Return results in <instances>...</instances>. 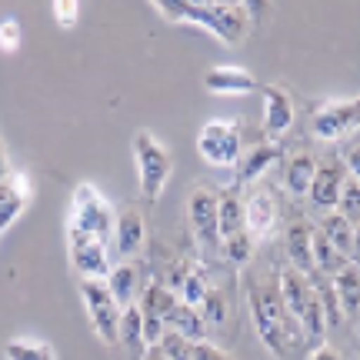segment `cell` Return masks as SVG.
Returning <instances> with one entry per match:
<instances>
[{"label": "cell", "mask_w": 360, "mask_h": 360, "mask_svg": "<svg viewBox=\"0 0 360 360\" xmlns=\"http://www.w3.org/2000/svg\"><path fill=\"white\" fill-rule=\"evenodd\" d=\"M350 260L360 267V220L354 224V250H350Z\"/></svg>", "instance_id": "39"}, {"label": "cell", "mask_w": 360, "mask_h": 360, "mask_svg": "<svg viewBox=\"0 0 360 360\" xmlns=\"http://www.w3.org/2000/svg\"><path fill=\"white\" fill-rule=\"evenodd\" d=\"M120 344L127 350L130 360H143L147 357V340H143V321H141V307L130 304L124 310V321H120Z\"/></svg>", "instance_id": "25"}, {"label": "cell", "mask_w": 360, "mask_h": 360, "mask_svg": "<svg viewBox=\"0 0 360 360\" xmlns=\"http://www.w3.org/2000/svg\"><path fill=\"white\" fill-rule=\"evenodd\" d=\"M337 214L350 224L360 220V180H350L344 184V193H340V204H337Z\"/></svg>", "instance_id": "32"}, {"label": "cell", "mask_w": 360, "mask_h": 360, "mask_svg": "<svg viewBox=\"0 0 360 360\" xmlns=\"http://www.w3.org/2000/svg\"><path fill=\"white\" fill-rule=\"evenodd\" d=\"M191 360H233V357H231V354H224L217 344L200 340V344H193V347H191Z\"/></svg>", "instance_id": "37"}, {"label": "cell", "mask_w": 360, "mask_h": 360, "mask_svg": "<svg viewBox=\"0 0 360 360\" xmlns=\"http://www.w3.org/2000/svg\"><path fill=\"white\" fill-rule=\"evenodd\" d=\"M103 283H107V290L114 294V300L124 310H127L130 304H137V297H141V290H137V267H134L130 260L110 267V274H107V281Z\"/></svg>", "instance_id": "22"}, {"label": "cell", "mask_w": 360, "mask_h": 360, "mask_svg": "<svg viewBox=\"0 0 360 360\" xmlns=\"http://www.w3.org/2000/svg\"><path fill=\"white\" fill-rule=\"evenodd\" d=\"M310 233H314V227L304 224V220H297L294 227L287 231V260H290V267H294L297 274H304V277H314V274H317V267H314Z\"/></svg>", "instance_id": "18"}, {"label": "cell", "mask_w": 360, "mask_h": 360, "mask_svg": "<svg viewBox=\"0 0 360 360\" xmlns=\"http://www.w3.org/2000/svg\"><path fill=\"white\" fill-rule=\"evenodd\" d=\"M67 244H70V264H74L80 281H107L114 264H110V254H107L103 240L67 227Z\"/></svg>", "instance_id": "9"}, {"label": "cell", "mask_w": 360, "mask_h": 360, "mask_svg": "<svg viewBox=\"0 0 360 360\" xmlns=\"http://www.w3.org/2000/svg\"><path fill=\"white\" fill-rule=\"evenodd\" d=\"M247 304H250V317L257 327L260 344L274 354V357H294L297 350L307 344V337L300 334V327L290 321V314L283 307L281 283L277 281H250L247 283Z\"/></svg>", "instance_id": "2"}, {"label": "cell", "mask_w": 360, "mask_h": 360, "mask_svg": "<svg viewBox=\"0 0 360 360\" xmlns=\"http://www.w3.org/2000/svg\"><path fill=\"white\" fill-rule=\"evenodd\" d=\"M220 250H224V257L231 260L233 267H244L247 260L254 257V237H250L247 231H240V233H233L231 240H224Z\"/></svg>", "instance_id": "30"}, {"label": "cell", "mask_w": 360, "mask_h": 360, "mask_svg": "<svg viewBox=\"0 0 360 360\" xmlns=\"http://www.w3.org/2000/svg\"><path fill=\"white\" fill-rule=\"evenodd\" d=\"M330 281H334V294L340 300V314L344 317H357L360 314V267L357 264H347Z\"/></svg>", "instance_id": "23"}, {"label": "cell", "mask_w": 360, "mask_h": 360, "mask_svg": "<svg viewBox=\"0 0 360 360\" xmlns=\"http://www.w3.org/2000/svg\"><path fill=\"white\" fill-rule=\"evenodd\" d=\"M307 360H340V354H337L334 347H317L314 354H310Z\"/></svg>", "instance_id": "38"}, {"label": "cell", "mask_w": 360, "mask_h": 360, "mask_svg": "<svg viewBox=\"0 0 360 360\" xmlns=\"http://www.w3.org/2000/svg\"><path fill=\"white\" fill-rule=\"evenodd\" d=\"M277 220H281V210H277V197L270 191H250V197L244 200V224H247V233L254 240H264L270 233L277 231Z\"/></svg>", "instance_id": "14"}, {"label": "cell", "mask_w": 360, "mask_h": 360, "mask_svg": "<svg viewBox=\"0 0 360 360\" xmlns=\"http://www.w3.org/2000/svg\"><path fill=\"white\" fill-rule=\"evenodd\" d=\"M314 174H317V160L307 150H297V154L287 157L283 164V187L294 193V197H307L310 184H314Z\"/></svg>", "instance_id": "20"}, {"label": "cell", "mask_w": 360, "mask_h": 360, "mask_svg": "<svg viewBox=\"0 0 360 360\" xmlns=\"http://www.w3.org/2000/svg\"><path fill=\"white\" fill-rule=\"evenodd\" d=\"M250 7L254 4H231V0H157L154 11L174 24L207 27L227 47H240L250 30Z\"/></svg>", "instance_id": "1"}, {"label": "cell", "mask_w": 360, "mask_h": 360, "mask_svg": "<svg viewBox=\"0 0 360 360\" xmlns=\"http://www.w3.org/2000/svg\"><path fill=\"white\" fill-rule=\"evenodd\" d=\"M143 240H147L143 214L141 210H134V207L120 210V214H117V224H114V250L124 260H134L143 250Z\"/></svg>", "instance_id": "16"}, {"label": "cell", "mask_w": 360, "mask_h": 360, "mask_svg": "<svg viewBox=\"0 0 360 360\" xmlns=\"http://www.w3.org/2000/svg\"><path fill=\"white\" fill-rule=\"evenodd\" d=\"M277 160H281V147H277V143H257V147H250V150L240 154V160H237V180H233V187L264 177L267 167H274Z\"/></svg>", "instance_id": "17"}, {"label": "cell", "mask_w": 360, "mask_h": 360, "mask_svg": "<svg viewBox=\"0 0 360 360\" xmlns=\"http://www.w3.org/2000/svg\"><path fill=\"white\" fill-rule=\"evenodd\" d=\"M344 184H347V170L337 160H323L317 164V174H314V184H310V204L323 210V214H334L337 204H340V193H344Z\"/></svg>", "instance_id": "11"}, {"label": "cell", "mask_w": 360, "mask_h": 360, "mask_svg": "<svg viewBox=\"0 0 360 360\" xmlns=\"http://www.w3.org/2000/svg\"><path fill=\"white\" fill-rule=\"evenodd\" d=\"M4 357L7 360H53V347L44 344V340H34V337H13L4 347Z\"/></svg>", "instance_id": "28"}, {"label": "cell", "mask_w": 360, "mask_h": 360, "mask_svg": "<svg viewBox=\"0 0 360 360\" xmlns=\"http://www.w3.org/2000/svg\"><path fill=\"white\" fill-rule=\"evenodd\" d=\"M260 94H264V134L277 141L294 127V101L281 84H264Z\"/></svg>", "instance_id": "12"}, {"label": "cell", "mask_w": 360, "mask_h": 360, "mask_svg": "<svg viewBox=\"0 0 360 360\" xmlns=\"http://www.w3.org/2000/svg\"><path fill=\"white\" fill-rule=\"evenodd\" d=\"M134 160H137V177H141L143 200L157 204V197L164 193L170 174H174V160H170L167 147L157 141L150 130H137L134 134Z\"/></svg>", "instance_id": "4"}, {"label": "cell", "mask_w": 360, "mask_h": 360, "mask_svg": "<svg viewBox=\"0 0 360 360\" xmlns=\"http://www.w3.org/2000/svg\"><path fill=\"white\" fill-rule=\"evenodd\" d=\"M277 283H281L283 307L290 314V321L300 327V334L307 337V340H323L327 317H323V304H321L317 287H314V277H304L294 267H287V270H281Z\"/></svg>", "instance_id": "3"}, {"label": "cell", "mask_w": 360, "mask_h": 360, "mask_svg": "<svg viewBox=\"0 0 360 360\" xmlns=\"http://www.w3.org/2000/svg\"><path fill=\"white\" fill-rule=\"evenodd\" d=\"M317 231L323 233V240L334 247L340 257L350 260V250H354V224L350 220H344L340 214H323V220L317 224Z\"/></svg>", "instance_id": "26"}, {"label": "cell", "mask_w": 360, "mask_h": 360, "mask_svg": "<svg viewBox=\"0 0 360 360\" xmlns=\"http://www.w3.org/2000/svg\"><path fill=\"white\" fill-rule=\"evenodd\" d=\"M80 297H84V307L87 317L94 323V330L107 347L120 344V321H124V307L114 300V294L107 290L103 281H80Z\"/></svg>", "instance_id": "6"}, {"label": "cell", "mask_w": 360, "mask_h": 360, "mask_svg": "<svg viewBox=\"0 0 360 360\" xmlns=\"http://www.w3.org/2000/svg\"><path fill=\"white\" fill-rule=\"evenodd\" d=\"M204 87L210 94H227V97H244V94H257L260 84L250 70L244 67H210L204 74Z\"/></svg>", "instance_id": "15"}, {"label": "cell", "mask_w": 360, "mask_h": 360, "mask_svg": "<svg viewBox=\"0 0 360 360\" xmlns=\"http://www.w3.org/2000/svg\"><path fill=\"white\" fill-rule=\"evenodd\" d=\"M217 217H220V244L231 240L233 233L247 231L244 224V200L237 187H227V191H217Z\"/></svg>", "instance_id": "21"}, {"label": "cell", "mask_w": 360, "mask_h": 360, "mask_svg": "<svg viewBox=\"0 0 360 360\" xmlns=\"http://www.w3.org/2000/svg\"><path fill=\"white\" fill-rule=\"evenodd\" d=\"M177 300H180V297L170 290L167 283L150 281L141 290V297H137V307H141L143 317H157V321H164L170 310H174V304H177Z\"/></svg>", "instance_id": "24"}, {"label": "cell", "mask_w": 360, "mask_h": 360, "mask_svg": "<svg viewBox=\"0 0 360 360\" xmlns=\"http://www.w3.org/2000/svg\"><path fill=\"white\" fill-rule=\"evenodd\" d=\"M20 47V24L13 17H4L0 20V51L4 53H13Z\"/></svg>", "instance_id": "35"}, {"label": "cell", "mask_w": 360, "mask_h": 360, "mask_svg": "<svg viewBox=\"0 0 360 360\" xmlns=\"http://www.w3.org/2000/svg\"><path fill=\"white\" fill-rule=\"evenodd\" d=\"M197 150L214 167H237L240 160V127L231 120H210L197 134Z\"/></svg>", "instance_id": "8"}, {"label": "cell", "mask_w": 360, "mask_h": 360, "mask_svg": "<svg viewBox=\"0 0 360 360\" xmlns=\"http://www.w3.org/2000/svg\"><path fill=\"white\" fill-rule=\"evenodd\" d=\"M164 327L174 330V334H180L184 340H191V344L207 340V323H204V317H200V310L191 307V304H184V300L174 304V310L164 317Z\"/></svg>", "instance_id": "19"}, {"label": "cell", "mask_w": 360, "mask_h": 360, "mask_svg": "<svg viewBox=\"0 0 360 360\" xmlns=\"http://www.w3.org/2000/svg\"><path fill=\"white\" fill-rule=\"evenodd\" d=\"M114 224L117 214L114 207L107 204V197L94 184H77L74 187V200H70V231H80L107 244L114 237Z\"/></svg>", "instance_id": "5"}, {"label": "cell", "mask_w": 360, "mask_h": 360, "mask_svg": "<svg viewBox=\"0 0 360 360\" xmlns=\"http://www.w3.org/2000/svg\"><path fill=\"white\" fill-rule=\"evenodd\" d=\"M200 317H204V323L207 327H220V323L227 321V300H224V294L220 290H207V297H204V304H200Z\"/></svg>", "instance_id": "31"}, {"label": "cell", "mask_w": 360, "mask_h": 360, "mask_svg": "<svg viewBox=\"0 0 360 360\" xmlns=\"http://www.w3.org/2000/svg\"><path fill=\"white\" fill-rule=\"evenodd\" d=\"M354 127H360V97L323 103L314 114V134L321 141H344Z\"/></svg>", "instance_id": "10"}, {"label": "cell", "mask_w": 360, "mask_h": 360, "mask_svg": "<svg viewBox=\"0 0 360 360\" xmlns=\"http://www.w3.org/2000/svg\"><path fill=\"white\" fill-rule=\"evenodd\" d=\"M157 347L164 350V357L167 360H191V340H184V337L180 334H174V330H167V334H164V340H160V344H157Z\"/></svg>", "instance_id": "33"}, {"label": "cell", "mask_w": 360, "mask_h": 360, "mask_svg": "<svg viewBox=\"0 0 360 360\" xmlns=\"http://www.w3.org/2000/svg\"><path fill=\"white\" fill-rule=\"evenodd\" d=\"M77 7L80 4H74V0H57L53 4V17H57V24L64 27V30H70V27L77 24Z\"/></svg>", "instance_id": "36"}, {"label": "cell", "mask_w": 360, "mask_h": 360, "mask_svg": "<svg viewBox=\"0 0 360 360\" xmlns=\"http://www.w3.org/2000/svg\"><path fill=\"white\" fill-rule=\"evenodd\" d=\"M187 220L197 247L204 254L220 250V217H217V191L210 187H193L187 197Z\"/></svg>", "instance_id": "7"}, {"label": "cell", "mask_w": 360, "mask_h": 360, "mask_svg": "<svg viewBox=\"0 0 360 360\" xmlns=\"http://www.w3.org/2000/svg\"><path fill=\"white\" fill-rule=\"evenodd\" d=\"M143 360H167V357H164V350H160V347H150Z\"/></svg>", "instance_id": "41"}, {"label": "cell", "mask_w": 360, "mask_h": 360, "mask_svg": "<svg viewBox=\"0 0 360 360\" xmlns=\"http://www.w3.org/2000/svg\"><path fill=\"white\" fill-rule=\"evenodd\" d=\"M30 197H34V187H30V177L24 170H11L0 180V233L24 214Z\"/></svg>", "instance_id": "13"}, {"label": "cell", "mask_w": 360, "mask_h": 360, "mask_svg": "<svg viewBox=\"0 0 360 360\" xmlns=\"http://www.w3.org/2000/svg\"><path fill=\"white\" fill-rule=\"evenodd\" d=\"M340 164H344L350 180H360V141L340 143Z\"/></svg>", "instance_id": "34"}, {"label": "cell", "mask_w": 360, "mask_h": 360, "mask_svg": "<svg viewBox=\"0 0 360 360\" xmlns=\"http://www.w3.org/2000/svg\"><path fill=\"white\" fill-rule=\"evenodd\" d=\"M310 247H314V267H317V274H327V277H337L340 270L347 267V257H340L334 247L323 240V233L314 227V233H310Z\"/></svg>", "instance_id": "27"}, {"label": "cell", "mask_w": 360, "mask_h": 360, "mask_svg": "<svg viewBox=\"0 0 360 360\" xmlns=\"http://www.w3.org/2000/svg\"><path fill=\"white\" fill-rule=\"evenodd\" d=\"M11 174V160H7V147H4V141H0V180Z\"/></svg>", "instance_id": "40"}, {"label": "cell", "mask_w": 360, "mask_h": 360, "mask_svg": "<svg viewBox=\"0 0 360 360\" xmlns=\"http://www.w3.org/2000/svg\"><path fill=\"white\" fill-rule=\"evenodd\" d=\"M207 290H210V283H207L204 267H191L187 270V277H184V287H180L177 297L184 300V304H191V307H200Z\"/></svg>", "instance_id": "29"}]
</instances>
